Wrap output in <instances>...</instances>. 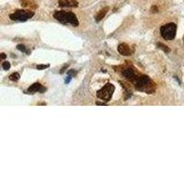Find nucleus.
<instances>
[{
	"mask_svg": "<svg viewBox=\"0 0 184 184\" xmlns=\"http://www.w3.org/2000/svg\"><path fill=\"white\" fill-rule=\"evenodd\" d=\"M53 18L63 24H70L74 27H77L79 25V21L77 16L72 12H66L62 10L55 11L53 13Z\"/></svg>",
	"mask_w": 184,
	"mask_h": 184,
	"instance_id": "obj_2",
	"label": "nucleus"
},
{
	"mask_svg": "<svg viewBox=\"0 0 184 184\" xmlns=\"http://www.w3.org/2000/svg\"><path fill=\"white\" fill-rule=\"evenodd\" d=\"M59 6L61 7H77L78 2L77 0H59Z\"/></svg>",
	"mask_w": 184,
	"mask_h": 184,
	"instance_id": "obj_9",
	"label": "nucleus"
},
{
	"mask_svg": "<svg viewBox=\"0 0 184 184\" xmlns=\"http://www.w3.org/2000/svg\"><path fill=\"white\" fill-rule=\"evenodd\" d=\"M67 66H68V65H65V67H64V68H62V70H61V71H60V73H61V74H63V73H64V71H65V68H66V67H67Z\"/></svg>",
	"mask_w": 184,
	"mask_h": 184,
	"instance_id": "obj_22",
	"label": "nucleus"
},
{
	"mask_svg": "<svg viewBox=\"0 0 184 184\" xmlns=\"http://www.w3.org/2000/svg\"><path fill=\"white\" fill-rule=\"evenodd\" d=\"M96 104H97V105H100V106H106V105H107L106 103H104V102H99V101H98Z\"/></svg>",
	"mask_w": 184,
	"mask_h": 184,
	"instance_id": "obj_20",
	"label": "nucleus"
},
{
	"mask_svg": "<svg viewBox=\"0 0 184 184\" xmlns=\"http://www.w3.org/2000/svg\"><path fill=\"white\" fill-rule=\"evenodd\" d=\"M118 52L122 55L129 56V55H131V54L134 53L135 50L133 48H131L128 44H120V45L118 46Z\"/></svg>",
	"mask_w": 184,
	"mask_h": 184,
	"instance_id": "obj_7",
	"label": "nucleus"
},
{
	"mask_svg": "<svg viewBox=\"0 0 184 184\" xmlns=\"http://www.w3.org/2000/svg\"><path fill=\"white\" fill-rule=\"evenodd\" d=\"M109 6H105L104 8H102L100 11H98V13L96 15V17H95V19H96V21L97 22H99L104 17H105V15L107 14V12L109 11Z\"/></svg>",
	"mask_w": 184,
	"mask_h": 184,
	"instance_id": "obj_10",
	"label": "nucleus"
},
{
	"mask_svg": "<svg viewBox=\"0 0 184 184\" xmlns=\"http://www.w3.org/2000/svg\"><path fill=\"white\" fill-rule=\"evenodd\" d=\"M176 31H177V26L174 23H169L163 25L160 28L161 36L166 40H173L176 36Z\"/></svg>",
	"mask_w": 184,
	"mask_h": 184,
	"instance_id": "obj_4",
	"label": "nucleus"
},
{
	"mask_svg": "<svg viewBox=\"0 0 184 184\" xmlns=\"http://www.w3.org/2000/svg\"><path fill=\"white\" fill-rule=\"evenodd\" d=\"M122 74H123V76L124 77H126L127 79H129L131 82L136 77L138 76V74L136 73V68L135 67H127V68H125V69H123V72H122Z\"/></svg>",
	"mask_w": 184,
	"mask_h": 184,
	"instance_id": "obj_6",
	"label": "nucleus"
},
{
	"mask_svg": "<svg viewBox=\"0 0 184 184\" xmlns=\"http://www.w3.org/2000/svg\"><path fill=\"white\" fill-rule=\"evenodd\" d=\"M157 46L160 50L164 51L165 52H170V49H169V48L167 45H165L164 44H162V43H158V44H157Z\"/></svg>",
	"mask_w": 184,
	"mask_h": 184,
	"instance_id": "obj_12",
	"label": "nucleus"
},
{
	"mask_svg": "<svg viewBox=\"0 0 184 184\" xmlns=\"http://www.w3.org/2000/svg\"><path fill=\"white\" fill-rule=\"evenodd\" d=\"M158 11V9H157V7L156 6H153L152 7H151V12L152 13H157Z\"/></svg>",
	"mask_w": 184,
	"mask_h": 184,
	"instance_id": "obj_18",
	"label": "nucleus"
},
{
	"mask_svg": "<svg viewBox=\"0 0 184 184\" xmlns=\"http://www.w3.org/2000/svg\"><path fill=\"white\" fill-rule=\"evenodd\" d=\"M45 90L46 89L42 85V84H40V83H34V84H32V85L28 89V90L25 92V93H27V94H34V93H36V92L44 93Z\"/></svg>",
	"mask_w": 184,
	"mask_h": 184,
	"instance_id": "obj_8",
	"label": "nucleus"
},
{
	"mask_svg": "<svg viewBox=\"0 0 184 184\" xmlns=\"http://www.w3.org/2000/svg\"><path fill=\"white\" fill-rule=\"evenodd\" d=\"M34 15V11L31 10H24V9H19L16 10L14 13L10 14L9 18L14 21H27L31 18H32Z\"/></svg>",
	"mask_w": 184,
	"mask_h": 184,
	"instance_id": "obj_3",
	"label": "nucleus"
},
{
	"mask_svg": "<svg viewBox=\"0 0 184 184\" xmlns=\"http://www.w3.org/2000/svg\"><path fill=\"white\" fill-rule=\"evenodd\" d=\"M17 49L19 51L22 52H29L28 50H27V48H26V46L24 45V44H19V45L17 46Z\"/></svg>",
	"mask_w": 184,
	"mask_h": 184,
	"instance_id": "obj_14",
	"label": "nucleus"
},
{
	"mask_svg": "<svg viewBox=\"0 0 184 184\" xmlns=\"http://www.w3.org/2000/svg\"><path fill=\"white\" fill-rule=\"evenodd\" d=\"M132 82L135 85L136 89L139 91L152 94L156 90V84L147 76L138 75Z\"/></svg>",
	"mask_w": 184,
	"mask_h": 184,
	"instance_id": "obj_1",
	"label": "nucleus"
},
{
	"mask_svg": "<svg viewBox=\"0 0 184 184\" xmlns=\"http://www.w3.org/2000/svg\"><path fill=\"white\" fill-rule=\"evenodd\" d=\"M71 78H72V77H71V76H68L67 78L65 79V83H69V81L71 80Z\"/></svg>",
	"mask_w": 184,
	"mask_h": 184,
	"instance_id": "obj_21",
	"label": "nucleus"
},
{
	"mask_svg": "<svg viewBox=\"0 0 184 184\" xmlns=\"http://www.w3.org/2000/svg\"><path fill=\"white\" fill-rule=\"evenodd\" d=\"M47 67H49V65H37V69H38V70L45 69Z\"/></svg>",
	"mask_w": 184,
	"mask_h": 184,
	"instance_id": "obj_16",
	"label": "nucleus"
},
{
	"mask_svg": "<svg viewBox=\"0 0 184 184\" xmlns=\"http://www.w3.org/2000/svg\"><path fill=\"white\" fill-rule=\"evenodd\" d=\"M76 75H77V72H76V71H74V70L68 71V76H71V77H75Z\"/></svg>",
	"mask_w": 184,
	"mask_h": 184,
	"instance_id": "obj_17",
	"label": "nucleus"
},
{
	"mask_svg": "<svg viewBox=\"0 0 184 184\" xmlns=\"http://www.w3.org/2000/svg\"><path fill=\"white\" fill-rule=\"evenodd\" d=\"M6 58V53H0V60H4Z\"/></svg>",
	"mask_w": 184,
	"mask_h": 184,
	"instance_id": "obj_19",
	"label": "nucleus"
},
{
	"mask_svg": "<svg viewBox=\"0 0 184 184\" xmlns=\"http://www.w3.org/2000/svg\"><path fill=\"white\" fill-rule=\"evenodd\" d=\"M2 66H3L4 70H8V69L10 68V64H9V62L6 61V62H4V63H3Z\"/></svg>",
	"mask_w": 184,
	"mask_h": 184,
	"instance_id": "obj_15",
	"label": "nucleus"
},
{
	"mask_svg": "<svg viewBox=\"0 0 184 184\" xmlns=\"http://www.w3.org/2000/svg\"><path fill=\"white\" fill-rule=\"evenodd\" d=\"M19 77H20V76L19 73H13L9 76V79L12 81H18L19 79Z\"/></svg>",
	"mask_w": 184,
	"mask_h": 184,
	"instance_id": "obj_13",
	"label": "nucleus"
},
{
	"mask_svg": "<svg viewBox=\"0 0 184 184\" xmlns=\"http://www.w3.org/2000/svg\"><path fill=\"white\" fill-rule=\"evenodd\" d=\"M114 90H115V87L111 83H107L101 90L97 92V97L104 101H110Z\"/></svg>",
	"mask_w": 184,
	"mask_h": 184,
	"instance_id": "obj_5",
	"label": "nucleus"
},
{
	"mask_svg": "<svg viewBox=\"0 0 184 184\" xmlns=\"http://www.w3.org/2000/svg\"><path fill=\"white\" fill-rule=\"evenodd\" d=\"M21 5L23 6H31V7H36L35 2L33 0H21Z\"/></svg>",
	"mask_w": 184,
	"mask_h": 184,
	"instance_id": "obj_11",
	"label": "nucleus"
}]
</instances>
